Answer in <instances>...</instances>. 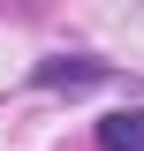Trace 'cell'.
<instances>
[{"instance_id":"6da1fadb","label":"cell","mask_w":144,"mask_h":151,"mask_svg":"<svg viewBox=\"0 0 144 151\" xmlns=\"http://www.w3.org/2000/svg\"><path fill=\"white\" fill-rule=\"evenodd\" d=\"M31 83L38 91H91V83H106V68L99 60H38Z\"/></svg>"},{"instance_id":"7a4b0ae2","label":"cell","mask_w":144,"mask_h":151,"mask_svg":"<svg viewBox=\"0 0 144 151\" xmlns=\"http://www.w3.org/2000/svg\"><path fill=\"white\" fill-rule=\"evenodd\" d=\"M99 144L106 151H144V106H121L114 121H99Z\"/></svg>"}]
</instances>
